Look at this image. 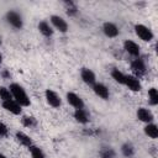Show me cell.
Wrapping results in <instances>:
<instances>
[{
	"mask_svg": "<svg viewBox=\"0 0 158 158\" xmlns=\"http://www.w3.org/2000/svg\"><path fill=\"white\" fill-rule=\"evenodd\" d=\"M9 89H10V93L12 95V99L16 102H19L22 107L31 105V100H30V98H28V95H27V93L22 85H20L19 83H11Z\"/></svg>",
	"mask_w": 158,
	"mask_h": 158,
	"instance_id": "1",
	"label": "cell"
},
{
	"mask_svg": "<svg viewBox=\"0 0 158 158\" xmlns=\"http://www.w3.org/2000/svg\"><path fill=\"white\" fill-rule=\"evenodd\" d=\"M5 20H6L7 25H10L15 30H21L23 26V19H22L21 14L15 10H9L5 14Z\"/></svg>",
	"mask_w": 158,
	"mask_h": 158,
	"instance_id": "2",
	"label": "cell"
},
{
	"mask_svg": "<svg viewBox=\"0 0 158 158\" xmlns=\"http://www.w3.org/2000/svg\"><path fill=\"white\" fill-rule=\"evenodd\" d=\"M133 28H135L136 36L139 40H142L143 42H151L154 38V35H153L152 30L149 27H147L146 25H143V23H136Z\"/></svg>",
	"mask_w": 158,
	"mask_h": 158,
	"instance_id": "3",
	"label": "cell"
},
{
	"mask_svg": "<svg viewBox=\"0 0 158 158\" xmlns=\"http://www.w3.org/2000/svg\"><path fill=\"white\" fill-rule=\"evenodd\" d=\"M131 69H132V72H133V75H135V77L139 78L141 75H143V74L146 73V70H147V67H146V62H144V59H143V58H141V57L135 58V59L131 62Z\"/></svg>",
	"mask_w": 158,
	"mask_h": 158,
	"instance_id": "4",
	"label": "cell"
},
{
	"mask_svg": "<svg viewBox=\"0 0 158 158\" xmlns=\"http://www.w3.org/2000/svg\"><path fill=\"white\" fill-rule=\"evenodd\" d=\"M49 21H51L52 27H54L59 32H62V33H67L68 32V28H69L68 22L62 16H59V15H52L51 19H49Z\"/></svg>",
	"mask_w": 158,
	"mask_h": 158,
	"instance_id": "5",
	"label": "cell"
},
{
	"mask_svg": "<svg viewBox=\"0 0 158 158\" xmlns=\"http://www.w3.org/2000/svg\"><path fill=\"white\" fill-rule=\"evenodd\" d=\"M44 96H46V101H47V104H48L49 106H52V107H54V109L60 107V105H62V99H60V96H59L54 90H52V89H46Z\"/></svg>",
	"mask_w": 158,
	"mask_h": 158,
	"instance_id": "6",
	"label": "cell"
},
{
	"mask_svg": "<svg viewBox=\"0 0 158 158\" xmlns=\"http://www.w3.org/2000/svg\"><path fill=\"white\" fill-rule=\"evenodd\" d=\"M123 85H126L131 91H139L141 89H142V84H141V80H139V78H137V77H135L133 74H128V75H126V78H125V84Z\"/></svg>",
	"mask_w": 158,
	"mask_h": 158,
	"instance_id": "7",
	"label": "cell"
},
{
	"mask_svg": "<svg viewBox=\"0 0 158 158\" xmlns=\"http://www.w3.org/2000/svg\"><path fill=\"white\" fill-rule=\"evenodd\" d=\"M136 116L141 122H144V123H151L154 120L153 112L147 107H138L136 111Z\"/></svg>",
	"mask_w": 158,
	"mask_h": 158,
	"instance_id": "8",
	"label": "cell"
},
{
	"mask_svg": "<svg viewBox=\"0 0 158 158\" xmlns=\"http://www.w3.org/2000/svg\"><path fill=\"white\" fill-rule=\"evenodd\" d=\"M123 49H125L130 56H132V57H135V58L139 57V54H141V47L138 46V43H136V42L132 41V40H126V41L123 42Z\"/></svg>",
	"mask_w": 158,
	"mask_h": 158,
	"instance_id": "9",
	"label": "cell"
},
{
	"mask_svg": "<svg viewBox=\"0 0 158 158\" xmlns=\"http://www.w3.org/2000/svg\"><path fill=\"white\" fill-rule=\"evenodd\" d=\"M65 98H67L68 104L72 107H74L75 110L77 109H84V101H83V99L78 94H75L73 91H68L67 95H65Z\"/></svg>",
	"mask_w": 158,
	"mask_h": 158,
	"instance_id": "10",
	"label": "cell"
},
{
	"mask_svg": "<svg viewBox=\"0 0 158 158\" xmlns=\"http://www.w3.org/2000/svg\"><path fill=\"white\" fill-rule=\"evenodd\" d=\"M1 105L7 112H10L12 115H21V112H22V106L19 102H16L14 99L7 100V101H2Z\"/></svg>",
	"mask_w": 158,
	"mask_h": 158,
	"instance_id": "11",
	"label": "cell"
},
{
	"mask_svg": "<svg viewBox=\"0 0 158 158\" xmlns=\"http://www.w3.org/2000/svg\"><path fill=\"white\" fill-rule=\"evenodd\" d=\"M102 32H104V35H105L106 37H109V38H115V37L118 36L120 30H118V27H117L114 22L106 21V22L102 23Z\"/></svg>",
	"mask_w": 158,
	"mask_h": 158,
	"instance_id": "12",
	"label": "cell"
},
{
	"mask_svg": "<svg viewBox=\"0 0 158 158\" xmlns=\"http://www.w3.org/2000/svg\"><path fill=\"white\" fill-rule=\"evenodd\" d=\"M91 88H93V91L95 93V95H96V96H99L100 99L107 100V99L110 98V91H109V88H107L105 84L96 81V83H95V84H94Z\"/></svg>",
	"mask_w": 158,
	"mask_h": 158,
	"instance_id": "13",
	"label": "cell"
},
{
	"mask_svg": "<svg viewBox=\"0 0 158 158\" xmlns=\"http://www.w3.org/2000/svg\"><path fill=\"white\" fill-rule=\"evenodd\" d=\"M80 78L86 85H94L96 83V75L95 73L89 68H81L80 69Z\"/></svg>",
	"mask_w": 158,
	"mask_h": 158,
	"instance_id": "14",
	"label": "cell"
},
{
	"mask_svg": "<svg viewBox=\"0 0 158 158\" xmlns=\"http://www.w3.org/2000/svg\"><path fill=\"white\" fill-rule=\"evenodd\" d=\"M73 116H74L75 121L81 123V125H86L90 121V115L88 114V111L85 109H77V110H74Z\"/></svg>",
	"mask_w": 158,
	"mask_h": 158,
	"instance_id": "15",
	"label": "cell"
},
{
	"mask_svg": "<svg viewBox=\"0 0 158 158\" xmlns=\"http://www.w3.org/2000/svg\"><path fill=\"white\" fill-rule=\"evenodd\" d=\"M15 137H16V139H17V142H19L20 144H22V146H25V147H27V148H30V147L33 144L32 138H31L27 133H25V132H22V131H17L16 135H15Z\"/></svg>",
	"mask_w": 158,
	"mask_h": 158,
	"instance_id": "16",
	"label": "cell"
},
{
	"mask_svg": "<svg viewBox=\"0 0 158 158\" xmlns=\"http://www.w3.org/2000/svg\"><path fill=\"white\" fill-rule=\"evenodd\" d=\"M38 31L44 36V37H51L54 32L52 25L47 21H40L38 22Z\"/></svg>",
	"mask_w": 158,
	"mask_h": 158,
	"instance_id": "17",
	"label": "cell"
},
{
	"mask_svg": "<svg viewBox=\"0 0 158 158\" xmlns=\"http://www.w3.org/2000/svg\"><path fill=\"white\" fill-rule=\"evenodd\" d=\"M143 131H144V135L148 136V137L152 138V139H156V138L158 137V126H157L156 123H153V122L146 123Z\"/></svg>",
	"mask_w": 158,
	"mask_h": 158,
	"instance_id": "18",
	"label": "cell"
},
{
	"mask_svg": "<svg viewBox=\"0 0 158 158\" xmlns=\"http://www.w3.org/2000/svg\"><path fill=\"white\" fill-rule=\"evenodd\" d=\"M100 158H116V151L110 146H102L99 151Z\"/></svg>",
	"mask_w": 158,
	"mask_h": 158,
	"instance_id": "19",
	"label": "cell"
},
{
	"mask_svg": "<svg viewBox=\"0 0 158 158\" xmlns=\"http://www.w3.org/2000/svg\"><path fill=\"white\" fill-rule=\"evenodd\" d=\"M135 152H136L135 146H133L131 142H125V143L121 146V153H122V156L126 157V158L133 157Z\"/></svg>",
	"mask_w": 158,
	"mask_h": 158,
	"instance_id": "20",
	"label": "cell"
},
{
	"mask_svg": "<svg viewBox=\"0 0 158 158\" xmlns=\"http://www.w3.org/2000/svg\"><path fill=\"white\" fill-rule=\"evenodd\" d=\"M111 78H112V79H114L116 83H118V84L123 85V84H125V78H126V74H123L121 70H118V69L114 68V69L111 70Z\"/></svg>",
	"mask_w": 158,
	"mask_h": 158,
	"instance_id": "21",
	"label": "cell"
},
{
	"mask_svg": "<svg viewBox=\"0 0 158 158\" xmlns=\"http://www.w3.org/2000/svg\"><path fill=\"white\" fill-rule=\"evenodd\" d=\"M148 102L152 106L158 105V90L156 88L148 89Z\"/></svg>",
	"mask_w": 158,
	"mask_h": 158,
	"instance_id": "22",
	"label": "cell"
},
{
	"mask_svg": "<svg viewBox=\"0 0 158 158\" xmlns=\"http://www.w3.org/2000/svg\"><path fill=\"white\" fill-rule=\"evenodd\" d=\"M28 149H30V153H31L32 158H46V154H44V152H43V149L41 147L32 144Z\"/></svg>",
	"mask_w": 158,
	"mask_h": 158,
	"instance_id": "23",
	"label": "cell"
},
{
	"mask_svg": "<svg viewBox=\"0 0 158 158\" xmlns=\"http://www.w3.org/2000/svg\"><path fill=\"white\" fill-rule=\"evenodd\" d=\"M21 123H22L25 127L31 128V127H35V126L37 125V121H36V118H35L33 116H23V117L21 118Z\"/></svg>",
	"mask_w": 158,
	"mask_h": 158,
	"instance_id": "24",
	"label": "cell"
},
{
	"mask_svg": "<svg viewBox=\"0 0 158 158\" xmlns=\"http://www.w3.org/2000/svg\"><path fill=\"white\" fill-rule=\"evenodd\" d=\"M0 99H1V102H2V101H7V100H11V99H12V95H11V93H10V89H9V88L0 86Z\"/></svg>",
	"mask_w": 158,
	"mask_h": 158,
	"instance_id": "25",
	"label": "cell"
},
{
	"mask_svg": "<svg viewBox=\"0 0 158 158\" xmlns=\"http://www.w3.org/2000/svg\"><path fill=\"white\" fill-rule=\"evenodd\" d=\"M65 6H67V14L69 16H75L78 14V7H77L75 2H73V1H65Z\"/></svg>",
	"mask_w": 158,
	"mask_h": 158,
	"instance_id": "26",
	"label": "cell"
},
{
	"mask_svg": "<svg viewBox=\"0 0 158 158\" xmlns=\"http://www.w3.org/2000/svg\"><path fill=\"white\" fill-rule=\"evenodd\" d=\"M7 133H9V128H7V126H6L4 122L0 121V138L6 137Z\"/></svg>",
	"mask_w": 158,
	"mask_h": 158,
	"instance_id": "27",
	"label": "cell"
},
{
	"mask_svg": "<svg viewBox=\"0 0 158 158\" xmlns=\"http://www.w3.org/2000/svg\"><path fill=\"white\" fill-rule=\"evenodd\" d=\"M2 75H4V77H5V78H9V77H10V73H9V72H6V70H5V72H4V73H2Z\"/></svg>",
	"mask_w": 158,
	"mask_h": 158,
	"instance_id": "28",
	"label": "cell"
},
{
	"mask_svg": "<svg viewBox=\"0 0 158 158\" xmlns=\"http://www.w3.org/2000/svg\"><path fill=\"white\" fill-rule=\"evenodd\" d=\"M0 158H7V157H6L4 153H1V152H0Z\"/></svg>",
	"mask_w": 158,
	"mask_h": 158,
	"instance_id": "29",
	"label": "cell"
},
{
	"mask_svg": "<svg viewBox=\"0 0 158 158\" xmlns=\"http://www.w3.org/2000/svg\"><path fill=\"white\" fill-rule=\"evenodd\" d=\"M0 63H2V54L0 53Z\"/></svg>",
	"mask_w": 158,
	"mask_h": 158,
	"instance_id": "30",
	"label": "cell"
},
{
	"mask_svg": "<svg viewBox=\"0 0 158 158\" xmlns=\"http://www.w3.org/2000/svg\"><path fill=\"white\" fill-rule=\"evenodd\" d=\"M0 43H1V37H0Z\"/></svg>",
	"mask_w": 158,
	"mask_h": 158,
	"instance_id": "31",
	"label": "cell"
}]
</instances>
